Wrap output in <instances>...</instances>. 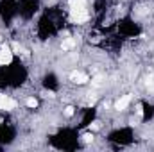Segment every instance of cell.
<instances>
[{
    "instance_id": "cell-1",
    "label": "cell",
    "mask_w": 154,
    "mask_h": 152,
    "mask_svg": "<svg viewBox=\"0 0 154 152\" xmlns=\"http://www.w3.org/2000/svg\"><path fill=\"white\" fill-rule=\"evenodd\" d=\"M70 18H72L74 22H77V23H82V22L88 20V13H86L84 7H72V11H70Z\"/></svg>"
},
{
    "instance_id": "cell-2",
    "label": "cell",
    "mask_w": 154,
    "mask_h": 152,
    "mask_svg": "<svg viewBox=\"0 0 154 152\" xmlns=\"http://www.w3.org/2000/svg\"><path fill=\"white\" fill-rule=\"evenodd\" d=\"M11 61H13V52H11V48H9V47H5V45H4V47L0 48V65H2V66H5V65H9Z\"/></svg>"
},
{
    "instance_id": "cell-3",
    "label": "cell",
    "mask_w": 154,
    "mask_h": 152,
    "mask_svg": "<svg viewBox=\"0 0 154 152\" xmlns=\"http://www.w3.org/2000/svg\"><path fill=\"white\" fill-rule=\"evenodd\" d=\"M14 108H16V100H13L7 95H0V109L9 111V109H14Z\"/></svg>"
},
{
    "instance_id": "cell-4",
    "label": "cell",
    "mask_w": 154,
    "mask_h": 152,
    "mask_svg": "<svg viewBox=\"0 0 154 152\" xmlns=\"http://www.w3.org/2000/svg\"><path fill=\"white\" fill-rule=\"evenodd\" d=\"M70 81L75 82V84H84L88 81V77L84 75V74H81V72H72L70 74Z\"/></svg>"
},
{
    "instance_id": "cell-5",
    "label": "cell",
    "mask_w": 154,
    "mask_h": 152,
    "mask_svg": "<svg viewBox=\"0 0 154 152\" xmlns=\"http://www.w3.org/2000/svg\"><path fill=\"white\" fill-rule=\"evenodd\" d=\"M129 102H131V97H129V95H125V97H122L120 100H116V104H115V109H118V111H122V109H125V108L129 106Z\"/></svg>"
},
{
    "instance_id": "cell-6",
    "label": "cell",
    "mask_w": 154,
    "mask_h": 152,
    "mask_svg": "<svg viewBox=\"0 0 154 152\" xmlns=\"http://www.w3.org/2000/svg\"><path fill=\"white\" fill-rule=\"evenodd\" d=\"M68 4H70V7H84L86 0H68Z\"/></svg>"
},
{
    "instance_id": "cell-7",
    "label": "cell",
    "mask_w": 154,
    "mask_h": 152,
    "mask_svg": "<svg viewBox=\"0 0 154 152\" xmlns=\"http://www.w3.org/2000/svg\"><path fill=\"white\" fill-rule=\"evenodd\" d=\"M74 45H75V43H74V39H66V41L63 43V47H61V48H63V50H70Z\"/></svg>"
},
{
    "instance_id": "cell-8",
    "label": "cell",
    "mask_w": 154,
    "mask_h": 152,
    "mask_svg": "<svg viewBox=\"0 0 154 152\" xmlns=\"http://www.w3.org/2000/svg\"><path fill=\"white\" fill-rule=\"evenodd\" d=\"M27 106H29V108H36V106H38V100L31 97V99H27Z\"/></svg>"
},
{
    "instance_id": "cell-9",
    "label": "cell",
    "mask_w": 154,
    "mask_h": 152,
    "mask_svg": "<svg viewBox=\"0 0 154 152\" xmlns=\"http://www.w3.org/2000/svg\"><path fill=\"white\" fill-rule=\"evenodd\" d=\"M82 141L90 143V141H93V136H91V134H82Z\"/></svg>"
},
{
    "instance_id": "cell-10",
    "label": "cell",
    "mask_w": 154,
    "mask_h": 152,
    "mask_svg": "<svg viewBox=\"0 0 154 152\" xmlns=\"http://www.w3.org/2000/svg\"><path fill=\"white\" fill-rule=\"evenodd\" d=\"M65 114H66V116H72V114H74V108H70V106H68V108L65 109Z\"/></svg>"
},
{
    "instance_id": "cell-11",
    "label": "cell",
    "mask_w": 154,
    "mask_h": 152,
    "mask_svg": "<svg viewBox=\"0 0 154 152\" xmlns=\"http://www.w3.org/2000/svg\"><path fill=\"white\" fill-rule=\"evenodd\" d=\"M45 97H47V99H54L56 93H54V91H45Z\"/></svg>"
},
{
    "instance_id": "cell-12",
    "label": "cell",
    "mask_w": 154,
    "mask_h": 152,
    "mask_svg": "<svg viewBox=\"0 0 154 152\" xmlns=\"http://www.w3.org/2000/svg\"><path fill=\"white\" fill-rule=\"evenodd\" d=\"M56 0H45V4H54Z\"/></svg>"
}]
</instances>
